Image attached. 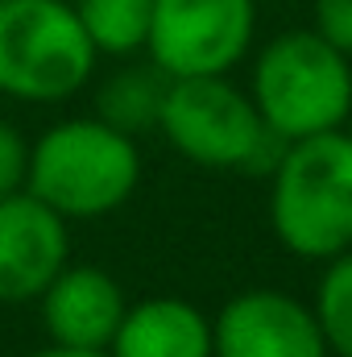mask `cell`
Segmentation results:
<instances>
[{"instance_id": "cell-14", "label": "cell", "mask_w": 352, "mask_h": 357, "mask_svg": "<svg viewBox=\"0 0 352 357\" xmlns=\"http://www.w3.org/2000/svg\"><path fill=\"white\" fill-rule=\"evenodd\" d=\"M25 171H29V137L21 133V125L0 116V195L21 191Z\"/></svg>"}, {"instance_id": "cell-12", "label": "cell", "mask_w": 352, "mask_h": 357, "mask_svg": "<svg viewBox=\"0 0 352 357\" xmlns=\"http://www.w3.org/2000/svg\"><path fill=\"white\" fill-rule=\"evenodd\" d=\"M71 4L79 13V25L91 38L95 54L133 59L137 50H145L154 0H71Z\"/></svg>"}, {"instance_id": "cell-15", "label": "cell", "mask_w": 352, "mask_h": 357, "mask_svg": "<svg viewBox=\"0 0 352 357\" xmlns=\"http://www.w3.org/2000/svg\"><path fill=\"white\" fill-rule=\"evenodd\" d=\"M340 54L352 59V0H315V25Z\"/></svg>"}, {"instance_id": "cell-5", "label": "cell", "mask_w": 352, "mask_h": 357, "mask_svg": "<svg viewBox=\"0 0 352 357\" xmlns=\"http://www.w3.org/2000/svg\"><path fill=\"white\" fill-rule=\"evenodd\" d=\"M95 63L71 0H0V96L63 104L91 84Z\"/></svg>"}, {"instance_id": "cell-9", "label": "cell", "mask_w": 352, "mask_h": 357, "mask_svg": "<svg viewBox=\"0 0 352 357\" xmlns=\"http://www.w3.org/2000/svg\"><path fill=\"white\" fill-rule=\"evenodd\" d=\"M33 303L50 345L67 349H108L129 307L120 282L91 262H67Z\"/></svg>"}, {"instance_id": "cell-1", "label": "cell", "mask_w": 352, "mask_h": 357, "mask_svg": "<svg viewBox=\"0 0 352 357\" xmlns=\"http://www.w3.org/2000/svg\"><path fill=\"white\" fill-rule=\"evenodd\" d=\"M269 229L303 262L352 250V133L328 129L282 146L269 171Z\"/></svg>"}, {"instance_id": "cell-3", "label": "cell", "mask_w": 352, "mask_h": 357, "mask_svg": "<svg viewBox=\"0 0 352 357\" xmlns=\"http://www.w3.org/2000/svg\"><path fill=\"white\" fill-rule=\"evenodd\" d=\"M249 96L265 129L282 142L344 129L352 108V59L319 29H286L257 50Z\"/></svg>"}, {"instance_id": "cell-2", "label": "cell", "mask_w": 352, "mask_h": 357, "mask_svg": "<svg viewBox=\"0 0 352 357\" xmlns=\"http://www.w3.org/2000/svg\"><path fill=\"white\" fill-rule=\"evenodd\" d=\"M141 183V150L99 116H67L29 142L25 191L63 220H99L129 204Z\"/></svg>"}, {"instance_id": "cell-8", "label": "cell", "mask_w": 352, "mask_h": 357, "mask_svg": "<svg viewBox=\"0 0 352 357\" xmlns=\"http://www.w3.org/2000/svg\"><path fill=\"white\" fill-rule=\"evenodd\" d=\"M71 262V220L33 191L0 195V303H33Z\"/></svg>"}, {"instance_id": "cell-13", "label": "cell", "mask_w": 352, "mask_h": 357, "mask_svg": "<svg viewBox=\"0 0 352 357\" xmlns=\"http://www.w3.org/2000/svg\"><path fill=\"white\" fill-rule=\"evenodd\" d=\"M319 333L328 341L332 357H352V250L323 262L315 303H311Z\"/></svg>"}, {"instance_id": "cell-11", "label": "cell", "mask_w": 352, "mask_h": 357, "mask_svg": "<svg viewBox=\"0 0 352 357\" xmlns=\"http://www.w3.org/2000/svg\"><path fill=\"white\" fill-rule=\"evenodd\" d=\"M170 88V75L154 63H129L112 71L95 91V116L116 125L120 133L137 137L145 129H158V112Z\"/></svg>"}, {"instance_id": "cell-7", "label": "cell", "mask_w": 352, "mask_h": 357, "mask_svg": "<svg viewBox=\"0 0 352 357\" xmlns=\"http://www.w3.org/2000/svg\"><path fill=\"white\" fill-rule=\"evenodd\" d=\"M211 357H332L311 303L286 291H241L211 320Z\"/></svg>"}, {"instance_id": "cell-4", "label": "cell", "mask_w": 352, "mask_h": 357, "mask_svg": "<svg viewBox=\"0 0 352 357\" xmlns=\"http://www.w3.org/2000/svg\"><path fill=\"white\" fill-rule=\"evenodd\" d=\"M158 129L175 154L207 171H273L286 146L265 129L253 96L228 75L170 79Z\"/></svg>"}, {"instance_id": "cell-6", "label": "cell", "mask_w": 352, "mask_h": 357, "mask_svg": "<svg viewBox=\"0 0 352 357\" xmlns=\"http://www.w3.org/2000/svg\"><path fill=\"white\" fill-rule=\"evenodd\" d=\"M257 0H154L145 54L170 79L228 75L253 46Z\"/></svg>"}, {"instance_id": "cell-17", "label": "cell", "mask_w": 352, "mask_h": 357, "mask_svg": "<svg viewBox=\"0 0 352 357\" xmlns=\"http://www.w3.org/2000/svg\"><path fill=\"white\" fill-rule=\"evenodd\" d=\"M349 121H352V108H349Z\"/></svg>"}, {"instance_id": "cell-16", "label": "cell", "mask_w": 352, "mask_h": 357, "mask_svg": "<svg viewBox=\"0 0 352 357\" xmlns=\"http://www.w3.org/2000/svg\"><path fill=\"white\" fill-rule=\"evenodd\" d=\"M29 357H108V349H67V345H46V349H33Z\"/></svg>"}, {"instance_id": "cell-10", "label": "cell", "mask_w": 352, "mask_h": 357, "mask_svg": "<svg viewBox=\"0 0 352 357\" xmlns=\"http://www.w3.org/2000/svg\"><path fill=\"white\" fill-rule=\"evenodd\" d=\"M108 357H211V320L178 295L129 303Z\"/></svg>"}]
</instances>
